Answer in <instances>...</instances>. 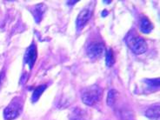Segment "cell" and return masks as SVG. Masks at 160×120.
<instances>
[{
	"label": "cell",
	"instance_id": "13",
	"mask_svg": "<svg viewBox=\"0 0 160 120\" xmlns=\"http://www.w3.org/2000/svg\"><path fill=\"white\" fill-rule=\"evenodd\" d=\"M117 92L115 90H111L108 92V97H107V104L112 106V104L115 102V98H116Z\"/></svg>",
	"mask_w": 160,
	"mask_h": 120
},
{
	"label": "cell",
	"instance_id": "8",
	"mask_svg": "<svg viewBox=\"0 0 160 120\" xmlns=\"http://www.w3.org/2000/svg\"><path fill=\"white\" fill-rule=\"evenodd\" d=\"M145 115L151 119H158L159 118V105L158 106L155 105V106H152V108L148 109L145 112Z\"/></svg>",
	"mask_w": 160,
	"mask_h": 120
},
{
	"label": "cell",
	"instance_id": "14",
	"mask_svg": "<svg viewBox=\"0 0 160 120\" xmlns=\"http://www.w3.org/2000/svg\"><path fill=\"white\" fill-rule=\"evenodd\" d=\"M146 84H148L150 87H152L153 89L158 88L159 86V78H157V79H150V80H145Z\"/></svg>",
	"mask_w": 160,
	"mask_h": 120
},
{
	"label": "cell",
	"instance_id": "10",
	"mask_svg": "<svg viewBox=\"0 0 160 120\" xmlns=\"http://www.w3.org/2000/svg\"><path fill=\"white\" fill-rule=\"evenodd\" d=\"M45 89H46V85H40V86L35 89V91L33 92L32 97V101L33 103H35V102H37L38 100L39 99V98L43 94V92H44Z\"/></svg>",
	"mask_w": 160,
	"mask_h": 120
},
{
	"label": "cell",
	"instance_id": "1",
	"mask_svg": "<svg viewBox=\"0 0 160 120\" xmlns=\"http://www.w3.org/2000/svg\"><path fill=\"white\" fill-rule=\"evenodd\" d=\"M125 42L128 47L135 54H143L147 51V44L144 39L141 37L138 36L137 34L130 33L125 38Z\"/></svg>",
	"mask_w": 160,
	"mask_h": 120
},
{
	"label": "cell",
	"instance_id": "12",
	"mask_svg": "<svg viewBox=\"0 0 160 120\" xmlns=\"http://www.w3.org/2000/svg\"><path fill=\"white\" fill-rule=\"evenodd\" d=\"M114 63H115V59H114L113 52L112 49H109L106 53V65L108 67H112Z\"/></svg>",
	"mask_w": 160,
	"mask_h": 120
},
{
	"label": "cell",
	"instance_id": "7",
	"mask_svg": "<svg viewBox=\"0 0 160 120\" xmlns=\"http://www.w3.org/2000/svg\"><path fill=\"white\" fill-rule=\"evenodd\" d=\"M46 10V7L45 5L43 4H38L36 5L34 8L32 9V12H33V16H34V18L36 20V23H40L41 20L43 18V16H44V13Z\"/></svg>",
	"mask_w": 160,
	"mask_h": 120
},
{
	"label": "cell",
	"instance_id": "16",
	"mask_svg": "<svg viewBox=\"0 0 160 120\" xmlns=\"http://www.w3.org/2000/svg\"><path fill=\"white\" fill-rule=\"evenodd\" d=\"M107 14H108V13H107V11H104V12H103V14H102V16L105 17Z\"/></svg>",
	"mask_w": 160,
	"mask_h": 120
},
{
	"label": "cell",
	"instance_id": "2",
	"mask_svg": "<svg viewBox=\"0 0 160 120\" xmlns=\"http://www.w3.org/2000/svg\"><path fill=\"white\" fill-rule=\"evenodd\" d=\"M102 95V90L97 85H92L87 89H85L82 94V100L84 104L89 106H92L98 102Z\"/></svg>",
	"mask_w": 160,
	"mask_h": 120
},
{
	"label": "cell",
	"instance_id": "17",
	"mask_svg": "<svg viewBox=\"0 0 160 120\" xmlns=\"http://www.w3.org/2000/svg\"><path fill=\"white\" fill-rule=\"evenodd\" d=\"M104 3H105V4H110L111 1H104Z\"/></svg>",
	"mask_w": 160,
	"mask_h": 120
},
{
	"label": "cell",
	"instance_id": "9",
	"mask_svg": "<svg viewBox=\"0 0 160 120\" xmlns=\"http://www.w3.org/2000/svg\"><path fill=\"white\" fill-rule=\"evenodd\" d=\"M152 28H153V25L150 22V20H148L147 18H144L143 19L141 20V24H140V29L141 31L144 32V33H149V32H152Z\"/></svg>",
	"mask_w": 160,
	"mask_h": 120
},
{
	"label": "cell",
	"instance_id": "6",
	"mask_svg": "<svg viewBox=\"0 0 160 120\" xmlns=\"http://www.w3.org/2000/svg\"><path fill=\"white\" fill-rule=\"evenodd\" d=\"M91 16H92V12L88 9H84L82 12H80L76 21L78 30H80V29L84 27V25L86 24V23L89 21V19L91 18Z\"/></svg>",
	"mask_w": 160,
	"mask_h": 120
},
{
	"label": "cell",
	"instance_id": "5",
	"mask_svg": "<svg viewBox=\"0 0 160 120\" xmlns=\"http://www.w3.org/2000/svg\"><path fill=\"white\" fill-rule=\"evenodd\" d=\"M38 58V52H37V46L35 44H32L26 51V53L24 55V63L29 65L30 69L32 70L33 65L36 62Z\"/></svg>",
	"mask_w": 160,
	"mask_h": 120
},
{
	"label": "cell",
	"instance_id": "18",
	"mask_svg": "<svg viewBox=\"0 0 160 120\" xmlns=\"http://www.w3.org/2000/svg\"><path fill=\"white\" fill-rule=\"evenodd\" d=\"M1 78H2V75L0 74V84H1Z\"/></svg>",
	"mask_w": 160,
	"mask_h": 120
},
{
	"label": "cell",
	"instance_id": "11",
	"mask_svg": "<svg viewBox=\"0 0 160 120\" xmlns=\"http://www.w3.org/2000/svg\"><path fill=\"white\" fill-rule=\"evenodd\" d=\"M70 119L71 120H84L83 118V113L81 112V110L78 108L72 110V113L70 115Z\"/></svg>",
	"mask_w": 160,
	"mask_h": 120
},
{
	"label": "cell",
	"instance_id": "15",
	"mask_svg": "<svg viewBox=\"0 0 160 120\" xmlns=\"http://www.w3.org/2000/svg\"><path fill=\"white\" fill-rule=\"evenodd\" d=\"M77 2H78V1H67V4H68L69 5H70V6H71V4H76Z\"/></svg>",
	"mask_w": 160,
	"mask_h": 120
},
{
	"label": "cell",
	"instance_id": "4",
	"mask_svg": "<svg viewBox=\"0 0 160 120\" xmlns=\"http://www.w3.org/2000/svg\"><path fill=\"white\" fill-rule=\"evenodd\" d=\"M104 44L101 43H94V44H90L87 48V55L90 58L95 59L102 56L104 53Z\"/></svg>",
	"mask_w": 160,
	"mask_h": 120
},
{
	"label": "cell",
	"instance_id": "3",
	"mask_svg": "<svg viewBox=\"0 0 160 120\" xmlns=\"http://www.w3.org/2000/svg\"><path fill=\"white\" fill-rule=\"evenodd\" d=\"M22 111V101L20 98H14L12 102L5 108L4 112V116L5 119L12 120L19 116Z\"/></svg>",
	"mask_w": 160,
	"mask_h": 120
}]
</instances>
